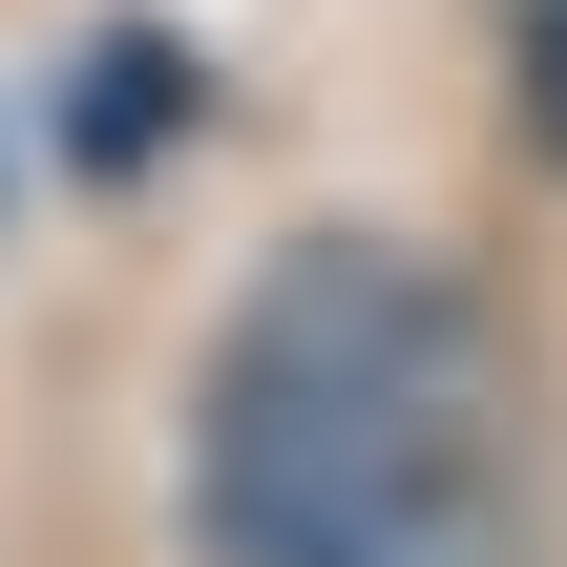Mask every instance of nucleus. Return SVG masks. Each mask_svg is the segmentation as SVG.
I'll return each mask as SVG.
<instances>
[{
  "label": "nucleus",
  "instance_id": "f257e3e1",
  "mask_svg": "<svg viewBox=\"0 0 567 567\" xmlns=\"http://www.w3.org/2000/svg\"><path fill=\"white\" fill-rule=\"evenodd\" d=\"M189 526L231 567H526L484 295L421 231H295L210 337Z\"/></svg>",
  "mask_w": 567,
  "mask_h": 567
}]
</instances>
